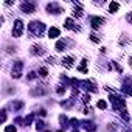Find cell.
Instances as JSON below:
<instances>
[{
	"instance_id": "1",
	"label": "cell",
	"mask_w": 132,
	"mask_h": 132,
	"mask_svg": "<svg viewBox=\"0 0 132 132\" xmlns=\"http://www.w3.org/2000/svg\"><path fill=\"white\" fill-rule=\"evenodd\" d=\"M28 30H30V33H31L33 36H41V34L45 31V25L41 23V22H31V23L28 25Z\"/></svg>"
},
{
	"instance_id": "2",
	"label": "cell",
	"mask_w": 132,
	"mask_h": 132,
	"mask_svg": "<svg viewBox=\"0 0 132 132\" xmlns=\"http://www.w3.org/2000/svg\"><path fill=\"white\" fill-rule=\"evenodd\" d=\"M22 31H23V23H22V20H16L14 22V30H13V36L14 37H19L22 34Z\"/></svg>"
},
{
	"instance_id": "3",
	"label": "cell",
	"mask_w": 132,
	"mask_h": 132,
	"mask_svg": "<svg viewBox=\"0 0 132 132\" xmlns=\"http://www.w3.org/2000/svg\"><path fill=\"white\" fill-rule=\"evenodd\" d=\"M110 101L114 103V106L117 107V109H123L124 107V100H121L120 97H117V95H110Z\"/></svg>"
},
{
	"instance_id": "4",
	"label": "cell",
	"mask_w": 132,
	"mask_h": 132,
	"mask_svg": "<svg viewBox=\"0 0 132 132\" xmlns=\"http://www.w3.org/2000/svg\"><path fill=\"white\" fill-rule=\"evenodd\" d=\"M22 67H23V64H22L20 61H17V62L14 64V67H13V76H14V78H19V76H20Z\"/></svg>"
},
{
	"instance_id": "5",
	"label": "cell",
	"mask_w": 132,
	"mask_h": 132,
	"mask_svg": "<svg viewBox=\"0 0 132 132\" xmlns=\"http://www.w3.org/2000/svg\"><path fill=\"white\" fill-rule=\"evenodd\" d=\"M22 11H25L27 14H31V13H34V5L33 3H22Z\"/></svg>"
},
{
	"instance_id": "6",
	"label": "cell",
	"mask_w": 132,
	"mask_h": 132,
	"mask_svg": "<svg viewBox=\"0 0 132 132\" xmlns=\"http://www.w3.org/2000/svg\"><path fill=\"white\" fill-rule=\"evenodd\" d=\"M65 28H68V30H76V31H79V27H76V23L73 22V19H67V20H65Z\"/></svg>"
},
{
	"instance_id": "7",
	"label": "cell",
	"mask_w": 132,
	"mask_h": 132,
	"mask_svg": "<svg viewBox=\"0 0 132 132\" xmlns=\"http://www.w3.org/2000/svg\"><path fill=\"white\" fill-rule=\"evenodd\" d=\"M101 23H104V19L103 17H93L92 19V27L93 28H100Z\"/></svg>"
},
{
	"instance_id": "8",
	"label": "cell",
	"mask_w": 132,
	"mask_h": 132,
	"mask_svg": "<svg viewBox=\"0 0 132 132\" xmlns=\"http://www.w3.org/2000/svg\"><path fill=\"white\" fill-rule=\"evenodd\" d=\"M62 65L65 68H71L73 67V58H71V56H67V58L62 59Z\"/></svg>"
},
{
	"instance_id": "9",
	"label": "cell",
	"mask_w": 132,
	"mask_h": 132,
	"mask_svg": "<svg viewBox=\"0 0 132 132\" xmlns=\"http://www.w3.org/2000/svg\"><path fill=\"white\" fill-rule=\"evenodd\" d=\"M31 54H44L42 45H33L31 47Z\"/></svg>"
},
{
	"instance_id": "10",
	"label": "cell",
	"mask_w": 132,
	"mask_h": 132,
	"mask_svg": "<svg viewBox=\"0 0 132 132\" xmlns=\"http://www.w3.org/2000/svg\"><path fill=\"white\" fill-rule=\"evenodd\" d=\"M73 16H75V17H82V8H81L78 3H76V8L73 6Z\"/></svg>"
},
{
	"instance_id": "11",
	"label": "cell",
	"mask_w": 132,
	"mask_h": 132,
	"mask_svg": "<svg viewBox=\"0 0 132 132\" xmlns=\"http://www.w3.org/2000/svg\"><path fill=\"white\" fill-rule=\"evenodd\" d=\"M59 34H61V31H59V28H56V27L50 28V31H48V36L50 37H58Z\"/></svg>"
},
{
	"instance_id": "12",
	"label": "cell",
	"mask_w": 132,
	"mask_h": 132,
	"mask_svg": "<svg viewBox=\"0 0 132 132\" xmlns=\"http://www.w3.org/2000/svg\"><path fill=\"white\" fill-rule=\"evenodd\" d=\"M47 9L48 11H54V14H58V13H61V8L56 5V3H50L48 6H47Z\"/></svg>"
},
{
	"instance_id": "13",
	"label": "cell",
	"mask_w": 132,
	"mask_h": 132,
	"mask_svg": "<svg viewBox=\"0 0 132 132\" xmlns=\"http://www.w3.org/2000/svg\"><path fill=\"white\" fill-rule=\"evenodd\" d=\"M82 126H84V129H89V130H97V126L93 124L92 121H84Z\"/></svg>"
},
{
	"instance_id": "14",
	"label": "cell",
	"mask_w": 132,
	"mask_h": 132,
	"mask_svg": "<svg viewBox=\"0 0 132 132\" xmlns=\"http://www.w3.org/2000/svg\"><path fill=\"white\" fill-rule=\"evenodd\" d=\"M118 8H120V5H118V3H115V2H112V3L109 5V9H110L112 13H115V11H118Z\"/></svg>"
},
{
	"instance_id": "15",
	"label": "cell",
	"mask_w": 132,
	"mask_h": 132,
	"mask_svg": "<svg viewBox=\"0 0 132 132\" xmlns=\"http://www.w3.org/2000/svg\"><path fill=\"white\" fill-rule=\"evenodd\" d=\"M86 64H87V61L84 59V61H82V64L79 65V68H78V70H79V71H82V73H87V67H86Z\"/></svg>"
},
{
	"instance_id": "16",
	"label": "cell",
	"mask_w": 132,
	"mask_h": 132,
	"mask_svg": "<svg viewBox=\"0 0 132 132\" xmlns=\"http://www.w3.org/2000/svg\"><path fill=\"white\" fill-rule=\"evenodd\" d=\"M64 48H65V44H64V42H61V41L56 42V50H58V51H62Z\"/></svg>"
},
{
	"instance_id": "17",
	"label": "cell",
	"mask_w": 132,
	"mask_h": 132,
	"mask_svg": "<svg viewBox=\"0 0 132 132\" xmlns=\"http://www.w3.org/2000/svg\"><path fill=\"white\" fill-rule=\"evenodd\" d=\"M90 39H92L93 42H100V41H101V37H98L97 34H92V36H90Z\"/></svg>"
},
{
	"instance_id": "18",
	"label": "cell",
	"mask_w": 132,
	"mask_h": 132,
	"mask_svg": "<svg viewBox=\"0 0 132 132\" xmlns=\"http://www.w3.org/2000/svg\"><path fill=\"white\" fill-rule=\"evenodd\" d=\"M106 106H107V104H106L103 100H100V101H98V107H100V109H103V110H104V109H106Z\"/></svg>"
},
{
	"instance_id": "19",
	"label": "cell",
	"mask_w": 132,
	"mask_h": 132,
	"mask_svg": "<svg viewBox=\"0 0 132 132\" xmlns=\"http://www.w3.org/2000/svg\"><path fill=\"white\" fill-rule=\"evenodd\" d=\"M39 73H41V76H47V75H48L47 68H39Z\"/></svg>"
},
{
	"instance_id": "20",
	"label": "cell",
	"mask_w": 132,
	"mask_h": 132,
	"mask_svg": "<svg viewBox=\"0 0 132 132\" xmlns=\"http://www.w3.org/2000/svg\"><path fill=\"white\" fill-rule=\"evenodd\" d=\"M5 132H16V127H14V126H8V127L5 129Z\"/></svg>"
},
{
	"instance_id": "21",
	"label": "cell",
	"mask_w": 132,
	"mask_h": 132,
	"mask_svg": "<svg viewBox=\"0 0 132 132\" xmlns=\"http://www.w3.org/2000/svg\"><path fill=\"white\" fill-rule=\"evenodd\" d=\"M126 20H127L129 23H132V13H129V14L126 16Z\"/></svg>"
},
{
	"instance_id": "22",
	"label": "cell",
	"mask_w": 132,
	"mask_h": 132,
	"mask_svg": "<svg viewBox=\"0 0 132 132\" xmlns=\"http://www.w3.org/2000/svg\"><path fill=\"white\" fill-rule=\"evenodd\" d=\"M82 101H84V103H89V101H90V97H89V95H82Z\"/></svg>"
},
{
	"instance_id": "23",
	"label": "cell",
	"mask_w": 132,
	"mask_h": 132,
	"mask_svg": "<svg viewBox=\"0 0 132 132\" xmlns=\"http://www.w3.org/2000/svg\"><path fill=\"white\" fill-rule=\"evenodd\" d=\"M121 117H123L124 120H129V115H127V112H126V110H123V114H121Z\"/></svg>"
},
{
	"instance_id": "24",
	"label": "cell",
	"mask_w": 132,
	"mask_h": 132,
	"mask_svg": "<svg viewBox=\"0 0 132 132\" xmlns=\"http://www.w3.org/2000/svg\"><path fill=\"white\" fill-rule=\"evenodd\" d=\"M129 62H130V67H132V58H130V59H129Z\"/></svg>"
}]
</instances>
